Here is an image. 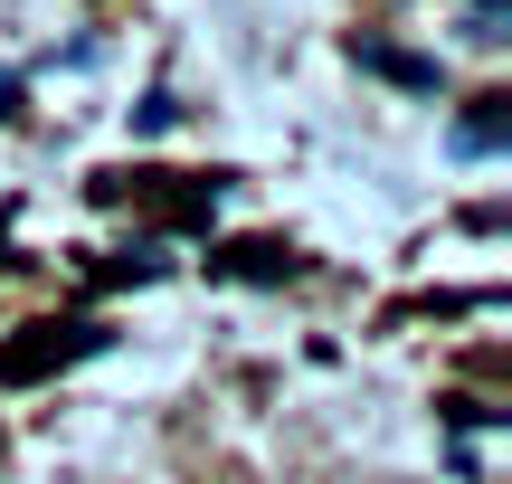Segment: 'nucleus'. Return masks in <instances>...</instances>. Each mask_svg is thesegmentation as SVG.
I'll return each instance as SVG.
<instances>
[{"mask_svg":"<svg viewBox=\"0 0 512 484\" xmlns=\"http://www.w3.org/2000/svg\"><path fill=\"white\" fill-rule=\"evenodd\" d=\"M86 352H105V323H19V333L0 342V380L29 390V380L67 371V361H86Z\"/></svg>","mask_w":512,"mask_h":484,"instance_id":"nucleus-1","label":"nucleus"},{"mask_svg":"<svg viewBox=\"0 0 512 484\" xmlns=\"http://www.w3.org/2000/svg\"><path fill=\"white\" fill-rule=\"evenodd\" d=\"M351 57H361L370 76H389V86H408V95H437V57H408V48H389V38H351Z\"/></svg>","mask_w":512,"mask_h":484,"instance_id":"nucleus-2","label":"nucleus"},{"mask_svg":"<svg viewBox=\"0 0 512 484\" xmlns=\"http://www.w3.org/2000/svg\"><path fill=\"white\" fill-rule=\"evenodd\" d=\"M219 266H228V276H247V285H285L304 257H294V247H275V238H238V247H219Z\"/></svg>","mask_w":512,"mask_h":484,"instance_id":"nucleus-3","label":"nucleus"},{"mask_svg":"<svg viewBox=\"0 0 512 484\" xmlns=\"http://www.w3.org/2000/svg\"><path fill=\"white\" fill-rule=\"evenodd\" d=\"M512 143V95H475V114H456V152H503Z\"/></svg>","mask_w":512,"mask_h":484,"instance_id":"nucleus-4","label":"nucleus"},{"mask_svg":"<svg viewBox=\"0 0 512 484\" xmlns=\"http://www.w3.org/2000/svg\"><path fill=\"white\" fill-rule=\"evenodd\" d=\"M95 276H105V285H152V276H162V257H152V247H133V257H105Z\"/></svg>","mask_w":512,"mask_h":484,"instance_id":"nucleus-5","label":"nucleus"},{"mask_svg":"<svg viewBox=\"0 0 512 484\" xmlns=\"http://www.w3.org/2000/svg\"><path fill=\"white\" fill-rule=\"evenodd\" d=\"M10 114H19V86H10V76H0V124H10Z\"/></svg>","mask_w":512,"mask_h":484,"instance_id":"nucleus-6","label":"nucleus"}]
</instances>
